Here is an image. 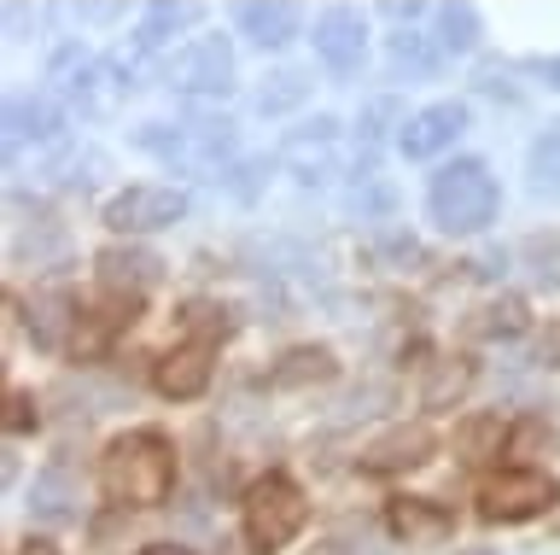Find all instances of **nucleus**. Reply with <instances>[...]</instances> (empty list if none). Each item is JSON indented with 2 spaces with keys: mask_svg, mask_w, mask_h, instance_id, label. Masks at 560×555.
<instances>
[{
  "mask_svg": "<svg viewBox=\"0 0 560 555\" xmlns=\"http://www.w3.org/2000/svg\"><path fill=\"white\" fill-rule=\"evenodd\" d=\"M100 479H105V497L122 502V509H158L175 492V444L158 427L122 432V439L105 444Z\"/></svg>",
  "mask_w": 560,
  "mask_h": 555,
  "instance_id": "f257e3e1",
  "label": "nucleus"
},
{
  "mask_svg": "<svg viewBox=\"0 0 560 555\" xmlns=\"http://www.w3.org/2000/svg\"><path fill=\"white\" fill-rule=\"evenodd\" d=\"M497 211H502V187H497L485 159H455L427 182V217L455 240L485 234L497 222Z\"/></svg>",
  "mask_w": 560,
  "mask_h": 555,
  "instance_id": "f03ea898",
  "label": "nucleus"
},
{
  "mask_svg": "<svg viewBox=\"0 0 560 555\" xmlns=\"http://www.w3.org/2000/svg\"><path fill=\"white\" fill-rule=\"evenodd\" d=\"M135 147H147L152 159H164L182 176H210V170H222L234 159L240 135L228 117H192V124H140Z\"/></svg>",
  "mask_w": 560,
  "mask_h": 555,
  "instance_id": "7ed1b4c3",
  "label": "nucleus"
},
{
  "mask_svg": "<svg viewBox=\"0 0 560 555\" xmlns=\"http://www.w3.org/2000/svg\"><path fill=\"white\" fill-rule=\"evenodd\" d=\"M245 537H252L257 550H280V544H292L298 532H304V520H310V502L304 492H298L292 479H280V474H262L252 492H245Z\"/></svg>",
  "mask_w": 560,
  "mask_h": 555,
  "instance_id": "20e7f679",
  "label": "nucleus"
},
{
  "mask_svg": "<svg viewBox=\"0 0 560 555\" xmlns=\"http://www.w3.org/2000/svg\"><path fill=\"white\" fill-rule=\"evenodd\" d=\"M164 89L187 100H228L234 94V47L228 36H192L164 59Z\"/></svg>",
  "mask_w": 560,
  "mask_h": 555,
  "instance_id": "39448f33",
  "label": "nucleus"
},
{
  "mask_svg": "<svg viewBox=\"0 0 560 555\" xmlns=\"http://www.w3.org/2000/svg\"><path fill=\"white\" fill-rule=\"evenodd\" d=\"M555 502H560L555 474H542V467H502V474L485 479L479 514H485V520H502V527H520V520L549 514Z\"/></svg>",
  "mask_w": 560,
  "mask_h": 555,
  "instance_id": "423d86ee",
  "label": "nucleus"
},
{
  "mask_svg": "<svg viewBox=\"0 0 560 555\" xmlns=\"http://www.w3.org/2000/svg\"><path fill=\"white\" fill-rule=\"evenodd\" d=\"M187 205H192L187 187H170V182H129L122 194L105 199L100 222H105V229H117V234H158V229H170V222H182Z\"/></svg>",
  "mask_w": 560,
  "mask_h": 555,
  "instance_id": "0eeeda50",
  "label": "nucleus"
},
{
  "mask_svg": "<svg viewBox=\"0 0 560 555\" xmlns=\"http://www.w3.org/2000/svg\"><path fill=\"white\" fill-rule=\"evenodd\" d=\"M117 71L112 65H100L94 54H88V47H59V54H52V65H47V82H52V94L65 100V106H77L82 117H105L112 112V89H122V82H112Z\"/></svg>",
  "mask_w": 560,
  "mask_h": 555,
  "instance_id": "6e6552de",
  "label": "nucleus"
},
{
  "mask_svg": "<svg viewBox=\"0 0 560 555\" xmlns=\"http://www.w3.org/2000/svg\"><path fill=\"white\" fill-rule=\"evenodd\" d=\"M467 124H472L467 100H432V106L409 112V124H402V135H397V152L415 159V164H427V159H438V152H450L455 141H462Z\"/></svg>",
  "mask_w": 560,
  "mask_h": 555,
  "instance_id": "1a4fd4ad",
  "label": "nucleus"
},
{
  "mask_svg": "<svg viewBox=\"0 0 560 555\" xmlns=\"http://www.w3.org/2000/svg\"><path fill=\"white\" fill-rule=\"evenodd\" d=\"M310 42H315V59H322L332 77H357L362 59H368V19L357 7H322Z\"/></svg>",
  "mask_w": 560,
  "mask_h": 555,
  "instance_id": "9d476101",
  "label": "nucleus"
},
{
  "mask_svg": "<svg viewBox=\"0 0 560 555\" xmlns=\"http://www.w3.org/2000/svg\"><path fill=\"white\" fill-rule=\"evenodd\" d=\"M70 112L59 94H24L7 106V159H18L24 147H65Z\"/></svg>",
  "mask_w": 560,
  "mask_h": 555,
  "instance_id": "9b49d317",
  "label": "nucleus"
},
{
  "mask_svg": "<svg viewBox=\"0 0 560 555\" xmlns=\"http://www.w3.org/2000/svg\"><path fill=\"white\" fill-rule=\"evenodd\" d=\"M280 164H287L304 187L327 182V176H339V124H332V117L298 124L287 141H280Z\"/></svg>",
  "mask_w": 560,
  "mask_h": 555,
  "instance_id": "f8f14e48",
  "label": "nucleus"
},
{
  "mask_svg": "<svg viewBox=\"0 0 560 555\" xmlns=\"http://www.w3.org/2000/svg\"><path fill=\"white\" fill-rule=\"evenodd\" d=\"M298 24H304V12H298L292 0H240V7H234V30L252 47H262V54L292 47L298 42Z\"/></svg>",
  "mask_w": 560,
  "mask_h": 555,
  "instance_id": "ddd939ff",
  "label": "nucleus"
},
{
  "mask_svg": "<svg viewBox=\"0 0 560 555\" xmlns=\"http://www.w3.org/2000/svg\"><path fill=\"white\" fill-rule=\"evenodd\" d=\"M385 527H392V537H402V544H444L455 532V514L438 497H392L385 502Z\"/></svg>",
  "mask_w": 560,
  "mask_h": 555,
  "instance_id": "4468645a",
  "label": "nucleus"
},
{
  "mask_svg": "<svg viewBox=\"0 0 560 555\" xmlns=\"http://www.w3.org/2000/svg\"><path fill=\"white\" fill-rule=\"evenodd\" d=\"M94 269H100L105 292H129V299H140L147 287L164 281V257L147 252V246H105L94 257Z\"/></svg>",
  "mask_w": 560,
  "mask_h": 555,
  "instance_id": "2eb2a0df",
  "label": "nucleus"
},
{
  "mask_svg": "<svg viewBox=\"0 0 560 555\" xmlns=\"http://www.w3.org/2000/svg\"><path fill=\"white\" fill-rule=\"evenodd\" d=\"M152 386L164 392V397H199L210 386V345L199 339H187V345H175V351H164L152 362Z\"/></svg>",
  "mask_w": 560,
  "mask_h": 555,
  "instance_id": "dca6fc26",
  "label": "nucleus"
},
{
  "mask_svg": "<svg viewBox=\"0 0 560 555\" xmlns=\"http://www.w3.org/2000/svg\"><path fill=\"white\" fill-rule=\"evenodd\" d=\"M432 432L427 427H397L385 432V439H374L362 450V474H409V467H427L432 462Z\"/></svg>",
  "mask_w": 560,
  "mask_h": 555,
  "instance_id": "f3484780",
  "label": "nucleus"
},
{
  "mask_svg": "<svg viewBox=\"0 0 560 555\" xmlns=\"http://www.w3.org/2000/svg\"><path fill=\"white\" fill-rule=\"evenodd\" d=\"M77 316H82V304L70 299L65 287H42L30 299V334H35V345H42V351H70Z\"/></svg>",
  "mask_w": 560,
  "mask_h": 555,
  "instance_id": "a211bd4d",
  "label": "nucleus"
},
{
  "mask_svg": "<svg viewBox=\"0 0 560 555\" xmlns=\"http://www.w3.org/2000/svg\"><path fill=\"white\" fill-rule=\"evenodd\" d=\"M332 374H339V362H332L327 345H298V351H287L269 369V386L275 392H304V386H327Z\"/></svg>",
  "mask_w": 560,
  "mask_h": 555,
  "instance_id": "6ab92c4d",
  "label": "nucleus"
},
{
  "mask_svg": "<svg viewBox=\"0 0 560 555\" xmlns=\"http://www.w3.org/2000/svg\"><path fill=\"white\" fill-rule=\"evenodd\" d=\"M199 19H205V7H192V0H158V7L140 12L135 47H140V54H158V47H170L187 24H199Z\"/></svg>",
  "mask_w": 560,
  "mask_h": 555,
  "instance_id": "aec40b11",
  "label": "nucleus"
},
{
  "mask_svg": "<svg viewBox=\"0 0 560 555\" xmlns=\"http://www.w3.org/2000/svg\"><path fill=\"white\" fill-rule=\"evenodd\" d=\"M525 327H532V310H525L520 292H497V299H485L467 316V334L472 339H520Z\"/></svg>",
  "mask_w": 560,
  "mask_h": 555,
  "instance_id": "412c9836",
  "label": "nucleus"
},
{
  "mask_svg": "<svg viewBox=\"0 0 560 555\" xmlns=\"http://www.w3.org/2000/svg\"><path fill=\"white\" fill-rule=\"evenodd\" d=\"M525 187H532V199L560 205V117L537 129V141L525 147Z\"/></svg>",
  "mask_w": 560,
  "mask_h": 555,
  "instance_id": "4be33fe9",
  "label": "nucleus"
},
{
  "mask_svg": "<svg viewBox=\"0 0 560 555\" xmlns=\"http://www.w3.org/2000/svg\"><path fill=\"white\" fill-rule=\"evenodd\" d=\"M472 380H479V362H472V357H444V362H432L427 386H420V404H427V409L462 404V397L472 392Z\"/></svg>",
  "mask_w": 560,
  "mask_h": 555,
  "instance_id": "5701e85b",
  "label": "nucleus"
},
{
  "mask_svg": "<svg viewBox=\"0 0 560 555\" xmlns=\"http://www.w3.org/2000/svg\"><path fill=\"white\" fill-rule=\"evenodd\" d=\"M30 509L42 514V520H70L77 514V485H70V462H47L42 474H35V485H30Z\"/></svg>",
  "mask_w": 560,
  "mask_h": 555,
  "instance_id": "b1692460",
  "label": "nucleus"
},
{
  "mask_svg": "<svg viewBox=\"0 0 560 555\" xmlns=\"http://www.w3.org/2000/svg\"><path fill=\"white\" fill-rule=\"evenodd\" d=\"M479 42H485L479 7H467V0H450V7H438V47H444V54L467 59V54H479Z\"/></svg>",
  "mask_w": 560,
  "mask_h": 555,
  "instance_id": "393cba45",
  "label": "nucleus"
},
{
  "mask_svg": "<svg viewBox=\"0 0 560 555\" xmlns=\"http://www.w3.org/2000/svg\"><path fill=\"white\" fill-rule=\"evenodd\" d=\"M438 65H444V47L438 42H427L420 30H397L392 36V71L402 77H438Z\"/></svg>",
  "mask_w": 560,
  "mask_h": 555,
  "instance_id": "a878e982",
  "label": "nucleus"
},
{
  "mask_svg": "<svg viewBox=\"0 0 560 555\" xmlns=\"http://www.w3.org/2000/svg\"><path fill=\"white\" fill-rule=\"evenodd\" d=\"M345 211H350V217H362V222L392 217V211H397V187H392V182H380L374 170H368V176H357V182L345 187Z\"/></svg>",
  "mask_w": 560,
  "mask_h": 555,
  "instance_id": "bb28decb",
  "label": "nucleus"
},
{
  "mask_svg": "<svg viewBox=\"0 0 560 555\" xmlns=\"http://www.w3.org/2000/svg\"><path fill=\"white\" fill-rule=\"evenodd\" d=\"M502 444H508V421H502V415H472V421L455 432L462 462H490V456H502Z\"/></svg>",
  "mask_w": 560,
  "mask_h": 555,
  "instance_id": "cd10ccee",
  "label": "nucleus"
},
{
  "mask_svg": "<svg viewBox=\"0 0 560 555\" xmlns=\"http://www.w3.org/2000/svg\"><path fill=\"white\" fill-rule=\"evenodd\" d=\"M304 100H310V77H304V71H275V77L257 89L252 106H257L262 117H280V112L304 106Z\"/></svg>",
  "mask_w": 560,
  "mask_h": 555,
  "instance_id": "c85d7f7f",
  "label": "nucleus"
},
{
  "mask_svg": "<svg viewBox=\"0 0 560 555\" xmlns=\"http://www.w3.org/2000/svg\"><path fill=\"white\" fill-rule=\"evenodd\" d=\"M402 124H409V112H402L392 94H380V100H368V112H362L357 135H362V147H380V141H385V129H397V135H402Z\"/></svg>",
  "mask_w": 560,
  "mask_h": 555,
  "instance_id": "c756f323",
  "label": "nucleus"
},
{
  "mask_svg": "<svg viewBox=\"0 0 560 555\" xmlns=\"http://www.w3.org/2000/svg\"><path fill=\"white\" fill-rule=\"evenodd\" d=\"M182 327H187L199 345H210L217 334H228V310H217V304H187V310H182Z\"/></svg>",
  "mask_w": 560,
  "mask_h": 555,
  "instance_id": "7c9ffc66",
  "label": "nucleus"
},
{
  "mask_svg": "<svg viewBox=\"0 0 560 555\" xmlns=\"http://www.w3.org/2000/svg\"><path fill=\"white\" fill-rule=\"evenodd\" d=\"M35 421H42V409H35V397H30V392H12V415H7V432L18 439V432H30Z\"/></svg>",
  "mask_w": 560,
  "mask_h": 555,
  "instance_id": "2f4dec72",
  "label": "nucleus"
},
{
  "mask_svg": "<svg viewBox=\"0 0 560 555\" xmlns=\"http://www.w3.org/2000/svg\"><path fill=\"white\" fill-rule=\"evenodd\" d=\"M257 176H269V164H240V170H234V182H228V187H234L240 199H257V187H262Z\"/></svg>",
  "mask_w": 560,
  "mask_h": 555,
  "instance_id": "473e14b6",
  "label": "nucleus"
},
{
  "mask_svg": "<svg viewBox=\"0 0 560 555\" xmlns=\"http://www.w3.org/2000/svg\"><path fill=\"white\" fill-rule=\"evenodd\" d=\"M525 71H532V77L542 82V89H555V94H560V54H555V59H532Z\"/></svg>",
  "mask_w": 560,
  "mask_h": 555,
  "instance_id": "72a5a7b5",
  "label": "nucleus"
},
{
  "mask_svg": "<svg viewBox=\"0 0 560 555\" xmlns=\"http://www.w3.org/2000/svg\"><path fill=\"white\" fill-rule=\"evenodd\" d=\"M380 12H385V19H397V24H415L420 12H427V7H420V0H385Z\"/></svg>",
  "mask_w": 560,
  "mask_h": 555,
  "instance_id": "f704fd0d",
  "label": "nucleus"
},
{
  "mask_svg": "<svg viewBox=\"0 0 560 555\" xmlns=\"http://www.w3.org/2000/svg\"><path fill=\"white\" fill-rule=\"evenodd\" d=\"M77 19H88V24H112L117 7H77Z\"/></svg>",
  "mask_w": 560,
  "mask_h": 555,
  "instance_id": "c9c22d12",
  "label": "nucleus"
},
{
  "mask_svg": "<svg viewBox=\"0 0 560 555\" xmlns=\"http://www.w3.org/2000/svg\"><path fill=\"white\" fill-rule=\"evenodd\" d=\"M542 362H549V369H560V322H555V334L542 339Z\"/></svg>",
  "mask_w": 560,
  "mask_h": 555,
  "instance_id": "e433bc0d",
  "label": "nucleus"
},
{
  "mask_svg": "<svg viewBox=\"0 0 560 555\" xmlns=\"http://www.w3.org/2000/svg\"><path fill=\"white\" fill-rule=\"evenodd\" d=\"M18 555H59V550H52L47 537H30V544H18Z\"/></svg>",
  "mask_w": 560,
  "mask_h": 555,
  "instance_id": "4c0bfd02",
  "label": "nucleus"
},
{
  "mask_svg": "<svg viewBox=\"0 0 560 555\" xmlns=\"http://www.w3.org/2000/svg\"><path fill=\"white\" fill-rule=\"evenodd\" d=\"M147 555H192V550H182V544H152Z\"/></svg>",
  "mask_w": 560,
  "mask_h": 555,
  "instance_id": "58836bf2",
  "label": "nucleus"
}]
</instances>
